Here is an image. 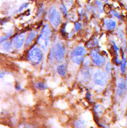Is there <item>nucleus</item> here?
Segmentation results:
<instances>
[{
  "instance_id": "f03ea898",
  "label": "nucleus",
  "mask_w": 127,
  "mask_h": 128,
  "mask_svg": "<svg viewBox=\"0 0 127 128\" xmlns=\"http://www.w3.org/2000/svg\"><path fill=\"white\" fill-rule=\"evenodd\" d=\"M66 48L65 46L61 42H57L54 44L53 48L51 49L50 55H49V60H55L56 62H62L65 57Z\"/></svg>"
},
{
  "instance_id": "f257e3e1",
  "label": "nucleus",
  "mask_w": 127,
  "mask_h": 128,
  "mask_svg": "<svg viewBox=\"0 0 127 128\" xmlns=\"http://www.w3.org/2000/svg\"><path fill=\"white\" fill-rule=\"evenodd\" d=\"M50 36H51V29L48 24H45L42 27V31L39 36L37 38V44L39 45L42 51L47 52L48 49L49 42H50Z\"/></svg>"
},
{
  "instance_id": "2f4dec72",
  "label": "nucleus",
  "mask_w": 127,
  "mask_h": 128,
  "mask_svg": "<svg viewBox=\"0 0 127 128\" xmlns=\"http://www.w3.org/2000/svg\"><path fill=\"white\" fill-rule=\"evenodd\" d=\"M28 1H32V0H28Z\"/></svg>"
},
{
  "instance_id": "7c9ffc66",
  "label": "nucleus",
  "mask_w": 127,
  "mask_h": 128,
  "mask_svg": "<svg viewBox=\"0 0 127 128\" xmlns=\"http://www.w3.org/2000/svg\"><path fill=\"white\" fill-rule=\"evenodd\" d=\"M103 1H105V2H106V3H107V2H108V0H103Z\"/></svg>"
},
{
  "instance_id": "1a4fd4ad",
  "label": "nucleus",
  "mask_w": 127,
  "mask_h": 128,
  "mask_svg": "<svg viewBox=\"0 0 127 128\" xmlns=\"http://www.w3.org/2000/svg\"><path fill=\"white\" fill-rule=\"evenodd\" d=\"M104 27L108 31H114L117 27V21L114 18L104 20Z\"/></svg>"
},
{
  "instance_id": "5701e85b",
  "label": "nucleus",
  "mask_w": 127,
  "mask_h": 128,
  "mask_svg": "<svg viewBox=\"0 0 127 128\" xmlns=\"http://www.w3.org/2000/svg\"><path fill=\"white\" fill-rule=\"evenodd\" d=\"M81 29H82V25L80 22H78V21H76V22L75 23V30H76V32H79V31H81Z\"/></svg>"
},
{
  "instance_id": "423d86ee",
  "label": "nucleus",
  "mask_w": 127,
  "mask_h": 128,
  "mask_svg": "<svg viewBox=\"0 0 127 128\" xmlns=\"http://www.w3.org/2000/svg\"><path fill=\"white\" fill-rule=\"evenodd\" d=\"M109 81V76L105 71L101 70H97L93 75V82L96 85L104 86Z\"/></svg>"
},
{
  "instance_id": "aec40b11",
  "label": "nucleus",
  "mask_w": 127,
  "mask_h": 128,
  "mask_svg": "<svg viewBox=\"0 0 127 128\" xmlns=\"http://www.w3.org/2000/svg\"><path fill=\"white\" fill-rule=\"evenodd\" d=\"M117 34H118V36H119V38H120V40L122 41V42H124V40H125V32H124V30L122 29V28H119V29L117 30Z\"/></svg>"
},
{
  "instance_id": "f3484780",
  "label": "nucleus",
  "mask_w": 127,
  "mask_h": 128,
  "mask_svg": "<svg viewBox=\"0 0 127 128\" xmlns=\"http://www.w3.org/2000/svg\"><path fill=\"white\" fill-rule=\"evenodd\" d=\"M35 88L40 90H44V89H47L48 86H47L46 84L43 83V82H36L35 84Z\"/></svg>"
},
{
  "instance_id": "393cba45",
  "label": "nucleus",
  "mask_w": 127,
  "mask_h": 128,
  "mask_svg": "<svg viewBox=\"0 0 127 128\" xmlns=\"http://www.w3.org/2000/svg\"><path fill=\"white\" fill-rule=\"evenodd\" d=\"M105 70H106L107 73H110L112 70V66L110 64V62H108L107 63V66H105Z\"/></svg>"
},
{
  "instance_id": "39448f33",
  "label": "nucleus",
  "mask_w": 127,
  "mask_h": 128,
  "mask_svg": "<svg viewBox=\"0 0 127 128\" xmlns=\"http://www.w3.org/2000/svg\"><path fill=\"white\" fill-rule=\"evenodd\" d=\"M42 58H43V54L42 51L41 50L40 48L34 46L31 50L28 53L27 58L30 62L34 66H38L42 61Z\"/></svg>"
},
{
  "instance_id": "ddd939ff",
  "label": "nucleus",
  "mask_w": 127,
  "mask_h": 128,
  "mask_svg": "<svg viewBox=\"0 0 127 128\" xmlns=\"http://www.w3.org/2000/svg\"><path fill=\"white\" fill-rule=\"evenodd\" d=\"M57 72L59 76H64L66 75V73H67V66L64 64L58 66Z\"/></svg>"
},
{
  "instance_id": "f8f14e48",
  "label": "nucleus",
  "mask_w": 127,
  "mask_h": 128,
  "mask_svg": "<svg viewBox=\"0 0 127 128\" xmlns=\"http://www.w3.org/2000/svg\"><path fill=\"white\" fill-rule=\"evenodd\" d=\"M36 32L35 31H31L28 33L26 40H25V46H29L31 43L33 42V40L36 38Z\"/></svg>"
},
{
  "instance_id": "cd10ccee",
  "label": "nucleus",
  "mask_w": 127,
  "mask_h": 128,
  "mask_svg": "<svg viewBox=\"0 0 127 128\" xmlns=\"http://www.w3.org/2000/svg\"><path fill=\"white\" fill-rule=\"evenodd\" d=\"M15 88H16V90H18V91H20V90L21 89V88L20 86V85H16Z\"/></svg>"
},
{
  "instance_id": "bb28decb",
  "label": "nucleus",
  "mask_w": 127,
  "mask_h": 128,
  "mask_svg": "<svg viewBox=\"0 0 127 128\" xmlns=\"http://www.w3.org/2000/svg\"><path fill=\"white\" fill-rule=\"evenodd\" d=\"M43 10H44V8H40L39 10H38V14H37V16H40V14H42V12H43Z\"/></svg>"
},
{
  "instance_id": "412c9836",
  "label": "nucleus",
  "mask_w": 127,
  "mask_h": 128,
  "mask_svg": "<svg viewBox=\"0 0 127 128\" xmlns=\"http://www.w3.org/2000/svg\"><path fill=\"white\" fill-rule=\"evenodd\" d=\"M28 6H29V4H28V3H23V4H21V5L20 6V7H19L18 11H17V12L23 11V10H25V8H28Z\"/></svg>"
},
{
  "instance_id": "dca6fc26",
  "label": "nucleus",
  "mask_w": 127,
  "mask_h": 128,
  "mask_svg": "<svg viewBox=\"0 0 127 128\" xmlns=\"http://www.w3.org/2000/svg\"><path fill=\"white\" fill-rule=\"evenodd\" d=\"M60 11L64 16H67L68 14V8L65 5V4H60Z\"/></svg>"
},
{
  "instance_id": "2eb2a0df",
  "label": "nucleus",
  "mask_w": 127,
  "mask_h": 128,
  "mask_svg": "<svg viewBox=\"0 0 127 128\" xmlns=\"http://www.w3.org/2000/svg\"><path fill=\"white\" fill-rule=\"evenodd\" d=\"M120 70H121L122 74L126 73V58L123 56V60L121 61V64H120Z\"/></svg>"
},
{
  "instance_id": "4be33fe9",
  "label": "nucleus",
  "mask_w": 127,
  "mask_h": 128,
  "mask_svg": "<svg viewBox=\"0 0 127 128\" xmlns=\"http://www.w3.org/2000/svg\"><path fill=\"white\" fill-rule=\"evenodd\" d=\"M111 14H112V16H113V17H116V18H118L119 20L121 19V16H120V13L118 11H116V10H111Z\"/></svg>"
},
{
  "instance_id": "0eeeda50",
  "label": "nucleus",
  "mask_w": 127,
  "mask_h": 128,
  "mask_svg": "<svg viewBox=\"0 0 127 128\" xmlns=\"http://www.w3.org/2000/svg\"><path fill=\"white\" fill-rule=\"evenodd\" d=\"M90 55H91L93 64L98 67L103 66L105 64V62H106V57H105V55L101 54L98 49H92L91 53H90Z\"/></svg>"
},
{
  "instance_id": "20e7f679",
  "label": "nucleus",
  "mask_w": 127,
  "mask_h": 128,
  "mask_svg": "<svg viewBox=\"0 0 127 128\" xmlns=\"http://www.w3.org/2000/svg\"><path fill=\"white\" fill-rule=\"evenodd\" d=\"M87 50L83 46H77L76 48H74L70 53V60L76 64H80L83 62L84 57H85Z\"/></svg>"
},
{
  "instance_id": "c756f323",
  "label": "nucleus",
  "mask_w": 127,
  "mask_h": 128,
  "mask_svg": "<svg viewBox=\"0 0 127 128\" xmlns=\"http://www.w3.org/2000/svg\"><path fill=\"white\" fill-rule=\"evenodd\" d=\"M126 85H127V78L126 79Z\"/></svg>"
},
{
  "instance_id": "a211bd4d",
  "label": "nucleus",
  "mask_w": 127,
  "mask_h": 128,
  "mask_svg": "<svg viewBox=\"0 0 127 128\" xmlns=\"http://www.w3.org/2000/svg\"><path fill=\"white\" fill-rule=\"evenodd\" d=\"M74 126H75V127H85L86 122L82 120H77L75 121Z\"/></svg>"
},
{
  "instance_id": "6e6552de",
  "label": "nucleus",
  "mask_w": 127,
  "mask_h": 128,
  "mask_svg": "<svg viewBox=\"0 0 127 128\" xmlns=\"http://www.w3.org/2000/svg\"><path fill=\"white\" fill-rule=\"evenodd\" d=\"M26 40L25 38V33H21L17 35L16 36H14V38L12 39V45L14 46V48H15L17 49H20L23 47L24 43Z\"/></svg>"
},
{
  "instance_id": "a878e982",
  "label": "nucleus",
  "mask_w": 127,
  "mask_h": 128,
  "mask_svg": "<svg viewBox=\"0 0 127 128\" xmlns=\"http://www.w3.org/2000/svg\"><path fill=\"white\" fill-rule=\"evenodd\" d=\"M112 44H113V48H114V49H115V53L118 54V53H119V50H120L119 47H118L117 45H116V43L115 42V41H112Z\"/></svg>"
},
{
  "instance_id": "6ab92c4d",
  "label": "nucleus",
  "mask_w": 127,
  "mask_h": 128,
  "mask_svg": "<svg viewBox=\"0 0 127 128\" xmlns=\"http://www.w3.org/2000/svg\"><path fill=\"white\" fill-rule=\"evenodd\" d=\"M95 4H96V6L97 8H98V11H99L100 13H103V4L102 3V1L101 0H95Z\"/></svg>"
},
{
  "instance_id": "4468645a",
  "label": "nucleus",
  "mask_w": 127,
  "mask_h": 128,
  "mask_svg": "<svg viewBox=\"0 0 127 128\" xmlns=\"http://www.w3.org/2000/svg\"><path fill=\"white\" fill-rule=\"evenodd\" d=\"M11 44L12 42H10L9 41H5L3 42H1V48L3 49L4 51L9 52L10 48H11Z\"/></svg>"
},
{
  "instance_id": "b1692460",
  "label": "nucleus",
  "mask_w": 127,
  "mask_h": 128,
  "mask_svg": "<svg viewBox=\"0 0 127 128\" xmlns=\"http://www.w3.org/2000/svg\"><path fill=\"white\" fill-rule=\"evenodd\" d=\"M90 43H91V44H92V47H97V46H98V45H99V42H98V39H97L96 38H92V40L90 41Z\"/></svg>"
},
{
  "instance_id": "c85d7f7f",
  "label": "nucleus",
  "mask_w": 127,
  "mask_h": 128,
  "mask_svg": "<svg viewBox=\"0 0 127 128\" xmlns=\"http://www.w3.org/2000/svg\"><path fill=\"white\" fill-rule=\"evenodd\" d=\"M3 76H4V72H3V71H2V72H1V79H3Z\"/></svg>"
},
{
  "instance_id": "9d476101",
  "label": "nucleus",
  "mask_w": 127,
  "mask_h": 128,
  "mask_svg": "<svg viewBox=\"0 0 127 128\" xmlns=\"http://www.w3.org/2000/svg\"><path fill=\"white\" fill-rule=\"evenodd\" d=\"M127 89L126 82L125 81H120L117 84V93L120 97H123V95L126 92V90Z\"/></svg>"
},
{
  "instance_id": "9b49d317",
  "label": "nucleus",
  "mask_w": 127,
  "mask_h": 128,
  "mask_svg": "<svg viewBox=\"0 0 127 128\" xmlns=\"http://www.w3.org/2000/svg\"><path fill=\"white\" fill-rule=\"evenodd\" d=\"M81 79L83 80V81H88L89 80L90 76H91V69L89 68V67H85V68H83V70H81Z\"/></svg>"
},
{
  "instance_id": "7ed1b4c3",
  "label": "nucleus",
  "mask_w": 127,
  "mask_h": 128,
  "mask_svg": "<svg viewBox=\"0 0 127 128\" xmlns=\"http://www.w3.org/2000/svg\"><path fill=\"white\" fill-rule=\"evenodd\" d=\"M48 18L49 23L55 29L59 27V25L61 24V20H62L61 14H60L59 10L56 7H54V6L49 7L48 11Z\"/></svg>"
}]
</instances>
